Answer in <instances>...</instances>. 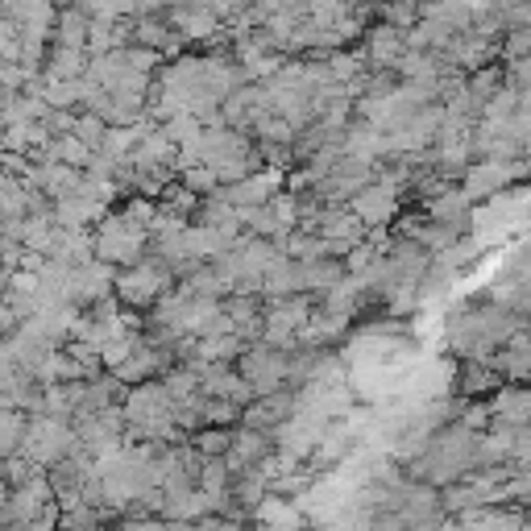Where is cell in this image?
<instances>
[{
    "label": "cell",
    "mask_w": 531,
    "mask_h": 531,
    "mask_svg": "<svg viewBox=\"0 0 531 531\" xmlns=\"http://www.w3.org/2000/svg\"><path fill=\"white\" fill-rule=\"evenodd\" d=\"M92 233V258L104 262V266H133L137 258L146 254V245H150V229L142 225H133V220L121 212V208H108L96 225L88 229Z\"/></svg>",
    "instance_id": "6da1fadb"
},
{
    "label": "cell",
    "mask_w": 531,
    "mask_h": 531,
    "mask_svg": "<svg viewBox=\"0 0 531 531\" xmlns=\"http://www.w3.org/2000/svg\"><path fill=\"white\" fill-rule=\"evenodd\" d=\"M237 374L241 382L254 390V399L258 395H270V390H283L287 386V353L283 349H270L262 341L254 345H245L241 357H237Z\"/></svg>",
    "instance_id": "7a4b0ae2"
},
{
    "label": "cell",
    "mask_w": 531,
    "mask_h": 531,
    "mask_svg": "<svg viewBox=\"0 0 531 531\" xmlns=\"http://www.w3.org/2000/svg\"><path fill=\"white\" fill-rule=\"evenodd\" d=\"M349 212H353V220L361 229H386L390 220L399 216V191H390V187H382V183H366V187H357L353 195H349V204H345Z\"/></svg>",
    "instance_id": "3957f363"
},
{
    "label": "cell",
    "mask_w": 531,
    "mask_h": 531,
    "mask_svg": "<svg viewBox=\"0 0 531 531\" xmlns=\"http://www.w3.org/2000/svg\"><path fill=\"white\" fill-rule=\"evenodd\" d=\"M166 25L183 38V42H195V46H220V38H225V25H220L212 17V9H183V5H171L162 13Z\"/></svg>",
    "instance_id": "277c9868"
},
{
    "label": "cell",
    "mask_w": 531,
    "mask_h": 531,
    "mask_svg": "<svg viewBox=\"0 0 531 531\" xmlns=\"http://www.w3.org/2000/svg\"><path fill=\"white\" fill-rule=\"evenodd\" d=\"M366 46H361L357 54H361V63H366V71H395V63H399V54L407 50L403 46V30H390V25H366Z\"/></svg>",
    "instance_id": "5b68a950"
},
{
    "label": "cell",
    "mask_w": 531,
    "mask_h": 531,
    "mask_svg": "<svg viewBox=\"0 0 531 531\" xmlns=\"http://www.w3.org/2000/svg\"><path fill=\"white\" fill-rule=\"evenodd\" d=\"M129 46H146L158 54V59H175V54H183L187 42L166 25V17H133L129 21Z\"/></svg>",
    "instance_id": "8992f818"
},
{
    "label": "cell",
    "mask_w": 531,
    "mask_h": 531,
    "mask_svg": "<svg viewBox=\"0 0 531 531\" xmlns=\"http://www.w3.org/2000/svg\"><path fill=\"white\" fill-rule=\"evenodd\" d=\"M490 407V424H507V428H527V411H531V399L523 382H502L494 390V399H486Z\"/></svg>",
    "instance_id": "52a82bcc"
},
{
    "label": "cell",
    "mask_w": 531,
    "mask_h": 531,
    "mask_svg": "<svg viewBox=\"0 0 531 531\" xmlns=\"http://www.w3.org/2000/svg\"><path fill=\"white\" fill-rule=\"evenodd\" d=\"M42 75L46 79H83V75H88V50H79V46H54L50 42Z\"/></svg>",
    "instance_id": "ba28073f"
},
{
    "label": "cell",
    "mask_w": 531,
    "mask_h": 531,
    "mask_svg": "<svg viewBox=\"0 0 531 531\" xmlns=\"http://www.w3.org/2000/svg\"><path fill=\"white\" fill-rule=\"evenodd\" d=\"M50 42L54 46H79L88 42V13L83 9H54V30H50Z\"/></svg>",
    "instance_id": "9c48e42d"
},
{
    "label": "cell",
    "mask_w": 531,
    "mask_h": 531,
    "mask_svg": "<svg viewBox=\"0 0 531 531\" xmlns=\"http://www.w3.org/2000/svg\"><path fill=\"white\" fill-rule=\"evenodd\" d=\"M378 17H382V25H390V30H411L419 21V9H415V0H382Z\"/></svg>",
    "instance_id": "30bf717a"
},
{
    "label": "cell",
    "mask_w": 531,
    "mask_h": 531,
    "mask_svg": "<svg viewBox=\"0 0 531 531\" xmlns=\"http://www.w3.org/2000/svg\"><path fill=\"white\" fill-rule=\"evenodd\" d=\"M527 50H531V25H523V30H502V38H498V63L527 59Z\"/></svg>",
    "instance_id": "8fae6325"
},
{
    "label": "cell",
    "mask_w": 531,
    "mask_h": 531,
    "mask_svg": "<svg viewBox=\"0 0 531 531\" xmlns=\"http://www.w3.org/2000/svg\"><path fill=\"white\" fill-rule=\"evenodd\" d=\"M104 133H108V125L96 117V113H75V125H71V137H79L88 150H100V142H104Z\"/></svg>",
    "instance_id": "7c38bea8"
},
{
    "label": "cell",
    "mask_w": 531,
    "mask_h": 531,
    "mask_svg": "<svg viewBox=\"0 0 531 531\" xmlns=\"http://www.w3.org/2000/svg\"><path fill=\"white\" fill-rule=\"evenodd\" d=\"M133 5H137V17H162L175 0H133Z\"/></svg>",
    "instance_id": "4fadbf2b"
},
{
    "label": "cell",
    "mask_w": 531,
    "mask_h": 531,
    "mask_svg": "<svg viewBox=\"0 0 531 531\" xmlns=\"http://www.w3.org/2000/svg\"><path fill=\"white\" fill-rule=\"evenodd\" d=\"M175 5H183V9H208V0H175Z\"/></svg>",
    "instance_id": "5bb4252c"
}]
</instances>
